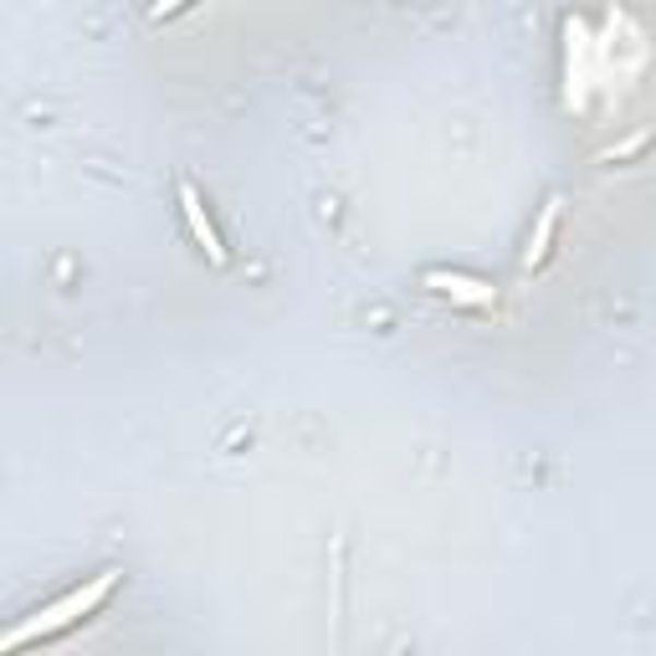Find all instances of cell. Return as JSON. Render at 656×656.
I'll return each instance as SVG.
<instances>
[{"instance_id": "1", "label": "cell", "mask_w": 656, "mask_h": 656, "mask_svg": "<svg viewBox=\"0 0 656 656\" xmlns=\"http://www.w3.org/2000/svg\"><path fill=\"white\" fill-rule=\"evenodd\" d=\"M118 585V570H103L93 574L87 585L68 589L62 600H51V606H41L36 616H26L21 625H11L5 636H0V652H21V646H32V641H47V636H62L68 625H77L83 616H93V610L108 600V589Z\"/></svg>"}, {"instance_id": "2", "label": "cell", "mask_w": 656, "mask_h": 656, "mask_svg": "<svg viewBox=\"0 0 656 656\" xmlns=\"http://www.w3.org/2000/svg\"><path fill=\"white\" fill-rule=\"evenodd\" d=\"M589 47H595V41H589V32L580 26V21H570V26H564V57H570V72H564V77H570V93H564V98H570V108H585L589 87H595Z\"/></svg>"}, {"instance_id": "3", "label": "cell", "mask_w": 656, "mask_h": 656, "mask_svg": "<svg viewBox=\"0 0 656 656\" xmlns=\"http://www.w3.org/2000/svg\"><path fill=\"white\" fill-rule=\"evenodd\" d=\"M426 287L441 293V298H452L462 308H492L498 303V287L477 283V277H462V272H426Z\"/></svg>"}, {"instance_id": "4", "label": "cell", "mask_w": 656, "mask_h": 656, "mask_svg": "<svg viewBox=\"0 0 656 656\" xmlns=\"http://www.w3.org/2000/svg\"><path fill=\"white\" fill-rule=\"evenodd\" d=\"M180 211H186V226H190V236H195V247H201L216 267H226V247H220V236H216V226H211V216H205L201 190L195 186H180Z\"/></svg>"}, {"instance_id": "5", "label": "cell", "mask_w": 656, "mask_h": 656, "mask_svg": "<svg viewBox=\"0 0 656 656\" xmlns=\"http://www.w3.org/2000/svg\"><path fill=\"white\" fill-rule=\"evenodd\" d=\"M554 231H559V195H554V201H544L539 226H534L528 247H523V272H534L544 257H549V247H554Z\"/></svg>"}, {"instance_id": "6", "label": "cell", "mask_w": 656, "mask_h": 656, "mask_svg": "<svg viewBox=\"0 0 656 656\" xmlns=\"http://www.w3.org/2000/svg\"><path fill=\"white\" fill-rule=\"evenodd\" d=\"M652 144V134H636L631 144H621V150H610V154H600V165H610V159H625V154H636V150H646Z\"/></svg>"}, {"instance_id": "7", "label": "cell", "mask_w": 656, "mask_h": 656, "mask_svg": "<svg viewBox=\"0 0 656 656\" xmlns=\"http://www.w3.org/2000/svg\"><path fill=\"white\" fill-rule=\"evenodd\" d=\"M190 0H154L150 5V21H165V16H175V11H186Z\"/></svg>"}]
</instances>
